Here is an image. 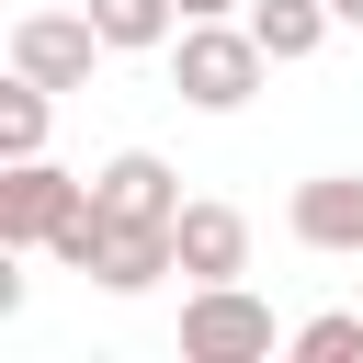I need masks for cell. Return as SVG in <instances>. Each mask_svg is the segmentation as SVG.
Segmentation results:
<instances>
[{
    "instance_id": "4fadbf2b",
    "label": "cell",
    "mask_w": 363,
    "mask_h": 363,
    "mask_svg": "<svg viewBox=\"0 0 363 363\" xmlns=\"http://www.w3.org/2000/svg\"><path fill=\"white\" fill-rule=\"evenodd\" d=\"M102 238H113V216H102V204H79V216H68V227H57V238H45V261H57V272H79V284H91V261H102Z\"/></svg>"
},
{
    "instance_id": "8fae6325",
    "label": "cell",
    "mask_w": 363,
    "mask_h": 363,
    "mask_svg": "<svg viewBox=\"0 0 363 363\" xmlns=\"http://www.w3.org/2000/svg\"><path fill=\"white\" fill-rule=\"evenodd\" d=\"M45 125H57V91L45 79H0V159H45Z\"/></svg>"
},
{
    "instance_id": "3957f363",
    "label": "cell",
    "mask_w": 363,
    "mask_h": 363,
    "mask_svg": "<svg viewBox=\"0 0 363 363\" xmlns=\"http://www.w3.org/2000/svg\"><path fill=\"white\" fill-rule=\"evenodd\" d=\"M79 204H91V182H79V170H57V159H0V250H11V261H23V250H45Z\"/></svg>"
},
{
    "instance_id": "30bf717a",
    "label": "cell",
    "mask_w": 363,
    "mask_h": 363,
    "mask_svg": "<svg viewBox=\"0 0 363 363\" xmlns=\"http://www.w3.org/2000/svg\"><path fill=\"white\" fill-rule=\"evenodd\" d=\"M329 23H340L329 0H250V34L272 45V68H295V57H318V45H329Z\"/></svg>"
},
{
    "instance_id": "6da1fadb",
    "label": "cell",
    "mask_w": 363,
    "mask_h": 363,
    "mask_svg": "<svg viewBox=\"0 0 363 363\" xmlns=\"http://www.w3.org/2000/svg\"><path fill=\"white\" fill-rule=\"evenodd\" d=\"M261 79H272V45L250 34V11H216V23H182L170 34V91L193 113H238Z\"/></svg>"
},
{
    "instance_id": "52a82bcc",
    "label": "cell",
    "mask_w": 363,
    "mask_h": 363,
    "mask_svg": "<svg viewBox=\"0 0 363 363\" xmlns=\"http://www.w3.org/2000/svg\"><path fill=\"white\" fill-rule=\"evenodd\" d=\"M170 250H182L193 284H238V272H250V216H238V204H182V216H170Z\"/></svg>"
},
{
    "instance_id": "277c9868",
    "label": "cell",
    "mask_w": 363,
    "mask_h": 363,
    "mask_svg": "<svg viewBox=\"0 0 363 363\" xmlns=\"http://www.w3.org/2000/svg\"><path fill=\"white\" fill-rule=\"evenodd\" d=\"M102 57H113V45H102L91 11H23V23H11V68L45 79V91H91Z\"/></svg>"
},
{
    "instance_id": "9a60e30c",
    "label": "cell",
    "mask_w": 363,
    "mask_h": 363,
    "mask_svg": "<svg viewBox=\"0 0 363 363\" xmlns=\"http://www.w3.org/2000/svg\"><path fill=\"white\" fill-rule=\"evenodd\" d=\"M329 11H340V23H363V0H329Z\"/></svg>"
},
{
    "instance_id": "5b68a950",
    "label": "cell",
    "mask_w": 363,
    "mask_h": 363,
    "mask_svg": "<svg viewBox=\"0 0 363 363\" xmlns=\"http://www.w3.org/2000/svg\"><path fill=\"white\" fill-rule=\"evenodd\" d=\"M91 204H102L113 227H170V216H182V182H170L159 147H113V159L91 170Z\"/></svg>"
},
{
    "instance_id": "9c48e42d",
    "label": "cell",
    "mask_w": 363,
    "mask_h": 363,
    "mask_svg": "<svg viewBox=\"0 0 363 363\" xmlns=\"http://www.w3.org/2000/svg\"><path fill=\"white\" fill-rule=\"evenodd\" d=\"M79 11L102 23L113 57H170V34H182V0H79Z\"/></svg>"
},
{
    "instance_id": "7c38bea8",
    "label": "cell",
    "mask_w": 363,
    "mask_h": 363,
    "mask_svg": "<svg viewBox=\"0 0 363 363\" xmlns=\"http://www.w3.org/2000/svg\"><path fill=\"white\" fill-rule=\"evenodd\" d=\"M284 352H295V363H352V352H363V306H329V318H306Z\"/></svg>"
},
{
    "instance_id": "5bb4252c",
    "label": "cell",
    "mask_w": 363,
    "mask_h": 363,
    "mask_svg": "<svg viewBox=\"0 0 363 363\" xmlns=\"http://www.w3.org/2000/svg\"><path fill=\"white\" fill-rule=\"evenodd\" d=\"M216 11H250V0H182V23H216Z\"/></svg>"
},
{
    "instance_id": "8992f818",
    "label": "cell",
    "mask_w": 363,
    "mask_h": 363,
    "mask_svg": "<svg viewBox=\"0 0 363 363\" xmlns=\"http://www.w3.org/2000/svg\"><path fill=\"white\" fill-rule=\"evenodd\" d=\"M284 227H295V250H329V261H363V170H318V182H295Z\"/></svg>"
},
{
    "instance_id": "ba28073f",
    "label": "cell",
    "mask_w": 363,
    "mask_h": 363,
    "mask_svg": "<svg viewBox=\"0 0 363 363\" xmlns=\"http://www.w3.org/2000/svg\"><path fill=\"white\" fill-rule=\"evenodd\" d=\"M159 272H182L170 227H113V238H102V261H91V284H102V295H147Z\"/></svg>"
},
{
    "instance_id": "7a4b0ae2",
    "label": "cell",
    "mask_w": 363,
    "mask_h": 363,
    "mask_svg": "<svg viewBox=\"0 0 363 363\" xmlns=\"http://www.w3.org/2000/svg\"><path fill=\"white\" fill-rule=\"evenodd\" d=\"M182 363H272V306L250 284H193L182 295Z\"/></svg>"
}]
</instances>
